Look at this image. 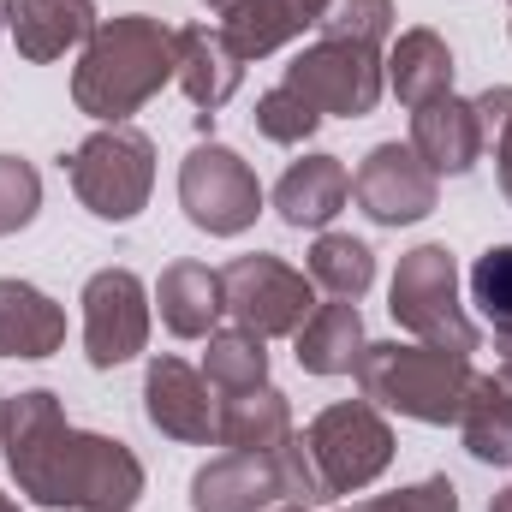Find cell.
Returning a JSON list of instances; mask_svg holds the SVG:
<instances>
[{"label":"cell","instance_id":"obj_1","mask_svg":"<svg viewBox=\"0 0 512 512\" xmlns=\"http://www.w3.org/2000/svg\"><path fill=\"white\" fill-rule=\"evenodd\" d=\"M0 447L18 495L66 512H131L143 501V465L126 441L72 429L48 387L6 399Z\"/></svg>","mask_w":512,"mask_h":512},{"label":"cell","instance_id":"obj_2","mask_svg":"<svg viewBox=\"0 0 512 512\" xmlns=\"http://www.w3.org/2000/svg\"><path fill=\"white\" fill-rule=\"evenodd\" d=\"M173 66H179V54H173L167 24H155L143 12L108 18L84 42V60L72 72V102H78V114H90L102 126H126L161 84H173Z\"/></svg>","mask_w":512,"mask_h":512},{"label":"cell","instance_id":"obj_3","mask_svg":"<svg viewBox=\"0 0 512 512\" xmlns=\"http://www.w3.org/2000/svg\"><path fill=\"white\" fill-rule=\"evenodd\" d=\"M352 376H358L370 405L417 417V423H459V405H465V393L477 382L471 358L423 346V340H411V346H399V340L364 346Z\"/></svg>","mask_w":512,"mask_h":512},{"label":"cell","instance_id":"obj_4","mask_svg":"<svg viewBox=\"0 0 512 512\" xmlns=\"http://www.w3.org/2000/svg\"><path fill=\"white\" fill-rule=\"evenodd\" d=\"M298 447H304V465H310L322 507L370 489L393 465V429H387L382 405H370V399H340V405L316 411V423L298 435Z\"/></svg>","mask_w":512,"mask_h":512},{"label":"cell","instance_id":"obj_5","mask_svg":"<svg viewBox=\"0 0 512 512\" xmlns=\"http://www.w3.org/2000/svg\"><path fill=\"white\" fill-rule=\"evenodd\" d=\"M387 310L423 346H441V352H459V358L477 352V322L459 304V262H453L447 245H417V251L399 256Z\"/></svg>","mask_w":512,"mask_h":512},{"label":"cell","instance_id":"obj_6","mask_svg":"<svg viewBox=\"0 0 512 512\" xmlns=\"http://www.w3.org/2000/svg\"><path fill=\"white\" fill-rule=\"evenodd\" d=\"M66 179H72L78 203L96 221H131V215H143V203L155 191V143L131 120L126 126H102L72 149Z\"/></svg>","mask_w":512,"mask_h":512},{"label":"cell","instance_id":"obj_7","mask_svg":"<svg viewBox=\"0 0 512 512\" xmlns=\"http://www.w3.org/2000/svg\"><path fill=\"white\" fill-rule=\"evenodd\" d=\"M179 209L197 233L209 239H239L262 215V185H256L251 161L227 143H197L179 161Z\"/></svg>","mask_w":512,"mask_h":512},{"label":"cell","instance_id":"obj_8","mask_svg":"<svg viewBox=\"0 0 512 512\" xmlns=\"http://www.w3.org/2000/svg\"><path fill=\"white\" fill-rule=\"evenodd\" d=\"M286 90L304 96L322 120H328V114L364 120V114H376V102H382L387 72H382V54H376V48L322 36L316 48H304V54L286 66Z\"/></svg>","mask_w":512,"mask_h":512},{"label":"cell","instance_id":"obj_9","mask_svg":"<svg viewBox=\"0 0 512 512\" xmlns=\"http://www.w3.org/2000/svg\"><path fill=\"white\" fill-rule=\"evenodd\" d=\"M221 292H227V316L256 334V340H280V334H298L304 316L316 310V286L310 274L286 268L280 256H233L221 268Z\"/></svg>","mask_w":512,"mask_h":512},{"label":"cell","instance_id":"obj_10","mask_svg":"<svg viewBox=\"0 0 512 512\" xmlns=\"http://www.w3.org/2000/svg\"><path fill=\"white\" fill-rule=\"evenodd\" d=\"M149 346V292L131 268L84 280V358L90 370H120Z\"/></svg>","mask_w":512,"mask_h":512},{"label":"cell","instance_id":"obj_11","mask_svg":"<svg viewBox=\"0 0 512 512\" xmlns=\"http://www.w3.org/2000/svg\"><path fill=\"white\" fill-rule=\"evenodd\" d=\"M352 203L376 227H411L441 203V179L429 173V161L411 143H376L364 167L352 173Z\"/></svg>","mask_w":512,"mask_h":512},{"label":"cell","instance_id":"obj_12","mask_svg":"<svg viewBox=\"0 0 512 512\" xmlns=\"http://www.w3.org/2000/svg\"><path fill=\"white\" fill-rule=\"evenodd\" d=\"M215 411H221L215 387L203 382L185 358H155L149 364V376H143V417L161 435H173L185 447H209L215 441Z\"/></svg>","mask_w":512,"mask_h":512},{"label":"cell","instance_id":"obj_13","mask_svg":"<svg viewBox=\"0 0 512 512\" xmlns=\"http://www.w3.org/2000/svg\"><path fill=\"white\" fill-rule=\"evenodd\" d=\"M173 54H179L173 84L185 90V102L203 120H215L239 96V84H245V54L227 42L221 24H185V30H173Z\"/></svg>","mask_w":512,"mask_h":512},{"label":"cell","instance_id":"obj_14","mask_svg":"<svg viewBox=\"0 0 512 512\" xmlns=\"http://www.w3.org/2000/svg\"><path fill=\"white\" fill-rule=\"evenodd\" d=\"M411 149L429 161V173H471L489 149L483 120H477V102L465 96H435L423 108H411Z\"/></svg>","mask_w":512,"mask_h":512},{"label":"cell","instance_id":"obj_15","mask_svg":"<svg viewBox=\"0 0 512 512\" xmlns=\"http://www.w3.org/2000/svg\"><path fill=\"white\" fill-rule=\"evenodd\" d=\"M286 501L274 453H221L191 477V512H268Z\"/></svg>","mask_w":512,"mask_h":512},{"label":"cell","instance_id":"obj_16","mask_svg":"<svg viewBox=\"0 0 512 512\" xmlns=\"http://www.w3.org/2000/svg\"><path fill=\"white\" fill-rule=\"evenodd\" d=\"M352 203V173L340 167V155H304V161H292L286 173H280V185H274V209H280V221L286 227H310V233H322L340 209Z\"/></svg>","mask_w":512,"mask_h":512},{"label":"cell","instance_id":"obj_17","mask_svg":"<svg viewBox=\"0 0 512 512\" xmlns=\"http://www.w3.org/2000/svg\"><path fill=\"white\" fill-rule=\"evenodd\" d=\"M155 304H161L167 334H179V340H209L215 322L227 316L221 268H209V262H167L161 280H155Z\"/></svg>","mask_w":512,"mask_h":512},{"label":"cell","instance_id":"obj_18","mask_svg":"<svg viewBox=\"0 0 512 512\" xmlns=\"http://www.w3.org/2000/svg\"><path fill=\"white\" fill-rule=\"evenodd\" d=\"M66 346V310L30 286V280H0V358H54Z\"/></svg>","mask_w":512,"mask_h":512},{"label":"cell","instance_id":"obj_19","mask_svg":"<svg viewBox=\"0 0 512 512\" xmlns=\"http://www.w3.org/2000/svg\"><path fill=\"white\" fill-rule=\"evenodd\" d=\"M364 316H358V304H346V298H328V304H316L310 316H304V328L292 334V352H298V370H310V376H352L358 370V358H364Z\"/></svg>","mask_w":512,"mask_h":512},{"label":"cell","instance_id":"obj_20","mask_svg":"<svg viewBox=\"0 0 512 512\" xmlns=\"http://www.w3.org/2000/svg\"><path fill=\"white\" fill-rule=\"evenodd\" d=\"M12 42L24 60H60L66 48L90 42L96 30V6L90 0H12V18H6Z\"/></svg>","mask_w":512,"mask_h":512},{"label":"cell","instance_id":"obj_21","mask_svg":"<svg viewBox=\"0 0 512 512\" xmlns=\"http://www.w3.org/2000/svg\"><path fill=\"white\" fill-rule=\"evenodd\" d=\"M322 12H328V0H239V6L221 18V30H227V42H233L245 60H262V54L286 48L292 36L316 30Z\"/></svg>","mask_w":512,"mask_h":512},{"label":"cell","instance_id":"obj_22","mask_svg":"<svg viewBox=\"0 0 512 512\" xmlns=\"http://www.w3.org/2000/svg\"><path fill=\"white\" fill-rule=\"evenodd\" d=\"M215 441L233 447V453H280L292 441V405L286 393L262 382L251 393H227L221 411H215Z\"/></svg>","mask_w":512,"mask_h":512},{"label":"cell","instance_id":"obj_23","mask_svg":"<svg viewBox=\"0 0 512 512\" xmlns=\"http://www.w3.org/2000/svg\"><path fill=\"white\" fill-rule=\"evenodd\" d=\"M382 72H387V90L405 108H423L435 96H453V48L435 30H399V42L387 48Z\"/></svg>","mask_w":512,"mask_h":512},{"label":"cell","instance_id":"obj_24","mask_svg":"<svg viewBox=\"0 0 512 512\" xmlns=\"http://www.w3.org/2000/svg\"><path fill=\"white\" fill-rule=\"evenodd\" d=\"M459 435L477 465H512V393L495 376H477L459 405Z\"/></svg>","mask_w":512,"mask_h":512},{"label":"cell","instance_id":"obj_25","mask_svg":"<svg viewBox=\"0 0 512 512\" xmlns=\"http://www.w3.org/2000/svg\"><path fill=\"white\" fill-rule=\"evenodd\" d=\"M370 280H376V256H370L364 239H352V233H322V239L310 245V286H316V292L358 304V298L370 292Z\"/></svg>","mask_w":512,"mask_h":512},{"label":"cell","instance_id":"obj_26","mask_svg":"<svg viewBox=\"0 0 512 512\" xmlns=\"http://www.w3.org/2000/svg\"><path fill=\"white\" fill-rule=\"evenodd\" d=\"M203 382L215 387V399L262 387V382H268V352H262V340H256V334H245V328H221V334H209V352H203Z\"/></svg>","mask_w":512,"mask_h":512},{"label":"cell","instance_id":"obj_27","mask_svg":"<svg viewBox=\"0 0 512 512\" xmlns=\"http://www.w3.org/2000/svg\"><path fill=\"white\" fill-rule=\"evenodd\" d=\"M471 298H477L483 322L495 328L501 352L512 358V245H495V251L477 256V268H471Z\"/></svg>","mask_w":512,"mask_h":512},{"label":"cell","instance_id":"obj_28","mask_svg":"<svg viewBox=\"0 0 512 512\" xmlns=\"http://www.w3.org/2000/svg\"><path fill=\"white\" fill-rule=\"evenodd\" d=\"M316 30L340 36V42H364V48L382 54V42L393 36V0H328Z\"/></svg>","mask_w":512,"mask_h":512},{"label":"cell","instance_id":"obj_29","mask_svg":"<svg viewBox=\"0 0 512 512\" xmlns=\"http://www.w3.org/2000/svg\"><path fill=\"white\" fill-rule=\"evenodd\" d=\"M42 209V173L24 155H0V239L24 233Z\"/></svg>","mask_w":512,"mask_h":512},{"label":"cell","instance_id":"obj_30","mask_svg":"<svg viewBox=\"0 0 512 512\" xmlns=\"http://www.w3.org/2000/svg\"><path fill=\"white\" fill-rule=\"evenodd\" d=\"M316 126H322V114H316L304 96H292L286 84H280V90H268V96L256 102V131H262L268 143H304Z\"/></svg>","mask_w":512,"mask_h":512},{"label":"cell","instance_id":"obj_31","mask_svg":"<svg viewBox=\"0 0 512 512\" xmlns=\"http://www.w3.org/2000/svg\"><path fill=\"white\" fill-rule=\"evenodd\" d=\"M346 512H459V489L447 477H423V483H411L399 495H376V501H358Z\"/></svg>","mask_w":512,"mask_h":512},{"label":"cell","instance_id":"obj_32","mask_svg":"<svg viewBox=\"0 0 512 512\" xmlns=\"http://www.w3.org/2000/svg\"><path fill=\"white\" fill-rule=\"evenodd\" d=\"M489 143H495V161H501V197L512 203V114L501 120V131H495Z\"/></svg>","mask_w":512,"mask_h":512},{"label":"cell","instance_id":"obj_33","mask_svg":"<svg viewBox=\"0 0 512 512\" xmlns=\"http://www.w3.org/2000/svg\"><path fill=\"white\" fill-rule=\"evenodd\" d=\"M203 6H209V12H221V18H227V12H233V6H239V0H203Z\"/></svg>","mask_w":512,"mask_h":512},{"label":"cell","instance_id":"obj_34","mask_svg":"<svg viewBox=\"0 0 512 512\" xmlns=\"http://www.w3.org/2000/svg\"><path fill=\"white\" fill-rule=\"evenodd\" d=\"M489 512H512V489H501V495H495V507Z\"/></svg>","mask_w":512,"mask_h":512},{"label":"cell","instance_id":"obj_35","mask_svg":"<svg viewBox=\"0 0 512 512\" xmlns=\"http://www.w3.org/2000/svg\"><path fill=\"white\" fill-rule=\"evenodd\" d=\"M495 382H501V387H507V393H512V358H507V364H501V376H495Z\"/></svg>","mask_w":512,"mask_h":512},{"label":"cell","instance_id":"obj_36","mask_svg":"<svg viewBox=\"0 0 512 512\" xmlns=\"http://www.w3.org/2000/svg\"><path fill=\"white\" fill-rule=\"evenodd\" d=\"M0 512H24V507H18V501H12V495H0Z\"/></svg>","mask_w":512,"mask_h":512},{"label":"cell","instance_id":"obj_37","mask_svg":"<svg viewBox=\"0 0 512 512\" xmlns=\"http://www.w3.org/2000/svg\"><path fill=\"white\" fill-rule=\"evenodd\" d=\"M6 18H12V0H0V30H6Z\"/></svg>","mask_w":512,"mask_h":512},{"label":"cell","instance_id":"obj_38","mask_svg":"<svg viewBox=\"0 0 512 512\" xmlns=\"http://www.w3.org/2000/svg\"><path fill=\"white\" fill-rule=\"evenodd\" d=\"M280 512H310V507H280Z\"/></svg>","mask_w":512,"mask_h":512},{"label":"cell","instance_id":"obj_39","mask_svg":"<svg viewBox=\"0 0 512 512\" xmlns=\"http://www.w3.org/2000/svg\"><path fill=\"white\" fill-rule=\"evenodd\" d=\"M0 417H6V399H0Z\"/></svg>","mask_w":512,"mask_h":512}]
</instances>
